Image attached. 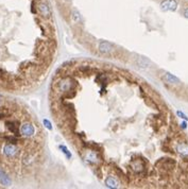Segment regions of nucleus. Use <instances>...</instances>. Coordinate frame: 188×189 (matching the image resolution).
<instances>
[{"instance_id": "nucleus-8", "label": "nucleus", "mask_w": 188, "mask_h": 189, "mask_svg": "<svg viewBox=\"0 0 188 189\" xmlns=\"http://www.w3.org/2000/svg\"><path fill=\"white\" fill-rule=\"evenodd\" d=\"M105 185L109 188H117L119 186V183L114 176H109L105 180Z\"/></svg>"}, {"instance_id": "nucleus-5", "label": "nucleus", "mask_w": 188, "mask_h": 189, "mask_svg": "<svg viewBox=\"0 0 188 189\" xmlns=\"http://www.w3.org/2000/svg\"><path fill=\"white\" fill-rule=\"evenodd\" d=\"M72 87V83L69 79H64L60 82L59 84V89L61 90L62 93H66V92H69L70 88Z\"/></svg>"}, {"instance_id": "nucleus-16", "label": "nucleus", "mask_w": 188, "mask_h": 189, "mask_svg": "<svg viewBox=\"0 0 188 189\" xmlns=\"http://www.w3.org/2000/svg\"><path fill=\"white\" fill-rule=\"evenodd\" d=\"M176 114H178V116L180 117V118L185 119V120H187V119H188L186 115H185V114H183V113H182V112H180V111H178V112H176Z\"/></svg>"}, {"instance_id": "nucleus-9", "label": "nucleus", "mask_w": 188, "mask_h": 189, "mask_svg": "<svg viewBox=\"0 0 188 189\" xmlns=\"http://www.w3.org/2000/svg\"><path fill=\"white\" fill-rule=\"evenodd\" d=\"M176 150L180 154L182 155H188V144H180L176 147Z\"/></svg>"}, {"instance_id": "nucleus-15", "label": "nucleus", "mask_w": 188, "mask_h": 189, "mask_svg": "<svg viewBox=\"0 0 188 189\" xmlns=\"http://www.w3.org/2000/svg\"><path fill=\"white\" fill-rule=\"evenodd\" d=\"M44 124H45V126H46L47 129H49V130H52V126H51V123H50V122H49L47 119H45V120H44Z\"/></svg>"}, {"instance_id": "nucleus-2", "label": "nucleus", "mask_w": 188, "mask_h": 189, "mask_svg": "<svg viewBox=\"0 0 188 189\" xmlns=\"http://www.w3.org/2000/svg\"><path fill=\"white\" fill-rule=\"evenodd\" d=\"M20 132L22 137L24 138H31L35 135L36 133V130H35V126L33 125L30 122H24V123L21 124L20 126Z\"/></svg>"}, {"instance_id": "nucleus-14", "label": "nucleus", "mask_w": 188, "mask_h": 189, "mask_svg": "<svg viewBox=\"0 0 188 189\" xmlns=\"http://www.w3.org/2000/svg\"><path fill=\"white\" fill-rule=\"evenodd\" d=\"M60 149H61V150H63V153H64V154H66L68 158H70V157H71V154L68 152V150H67V149L65 148L64 146H60Z\"/></svg>"}, {"instance_id": "nucleus-4", "label": "nucleus", "mask_w": 188, "mask_h": 189, "mask_svg": "<svg viewBox=\"0 0 188 189\" xmlns=\"http://www.w3.org/2000/svg\"><path fill=\"white\" fill-rule=\"evenodd\" d=\"M37 9H39L41 15L42 17H45V18H49V17L51 16L50 8H49L48 4L45 3V2H41V3L39 4V6H37Z\"/></svg>"}, {"instance_id": "nucleus-18", "label": "nucleus", "mask_w": 188, "mask_h": 189, "mask_svg": "<svg viewBox=\"0 0 188 189\" xmlns=\"http://www.w3.org/2000/svg\"><path fill=\"white\" fill-rule=\"evenodd\" d=\"M186 126H187L186 122H183V123H182V128H183V129H186Z\"/></svg>"}, {"instance_id": "nucleus-13", "label": "nucleus", "mask_w": 188, "mask_h": 189, "mask_svg": "<svg viewBox=\"0 0 188 189\" xmlns=\"http://www.w3.org/2000/svg\"><path fill=\"white\" fill-rule=\"evenodd\" d=\"M137 64L140 66V67H149L150 66L149 61H148L147 59H145V57H139V61H138Z\"/></svg>"}, {"instance_id": "nucleus-3", "label": "nucleus", "mask_w": 188, "mask_h": 189, "mask_svg": "<svg viewBox=\"0 0 188 189\" xmlns=\"http://www.w3.org/2000/svg\"><path fill=\"white\" fill-rule=\"evenodd\" d=\"M160 8L163 11H175L178 8V2L176 0H163Z\"/></svg>"}, {"instance_id": "nucleus-6", "label": "nucleus", "mask_w": 188, "mask_h": 189, "mask_svg": "<svg viewBox=\"0 0 188 189\" xmlns=\"http://www.w3.org/2000/svg\"><path fill=\"white\" fill-rule=\"evenodd\" d=\"M99 50H100V52L107 54V53H111L112 51L114 50V48H113V46L109 43H107V42H102L99 45Z\"/></svg>"}, {"instance_id": "nucleus-17", "label": "nucleus", "mask_w": 188, "mask_h": 189, "mask_svg": "<svg viewBox=\"0 0 188 189\" xmlns=\"http://www.w3.org/2000/svg\"><path fill=\"white\" fill-rule=\"evenodd\" d=\"M184 16L186 17V18H188V8L184 10Z\"/></svg>"}, {"instance_id": "nucleus-10", "label": "nucleus", "mask_w": 188, "mask_h": 189, "mask_svg": "<svg viewBox=\"0 0 188 189\" xmlns=\"http://www.w3.org/2000/svg\"><path fill=\"white\" fill-rule=\"evenodd\" d=\"M0 182H1L3 185H10L11 184V180L9 179V176H6V174L1 170V169H0Z\"/></svg>"}, {"instance_id": "nucleus-19", "label": "nucleus", "mask_w": 188, "mask_h": 189, "mask_svg": "<svg viewBox=\"0 0 188 189\" xmlns=\"http://www.w3.org/2000/svg\"><path fill=\"white\" fill-rule=\"evenodd\" d=\"M0 105H1V99H0Z\"/></svg>"}, {"instance_id": "nucleus-12", "label": "nucleus", "mask_w": 188, "mask_h": 189, "mask_svg": "<svg viewBox=\"0 0 188 189\" xmlns=\"http://www.w3.org/2000/svg\"><path fill=\"white\" fill-rule=\"evenodd\" d=\"M86 159L88 162H90V163H95V162H97L98 156L95 152H89L88 154L86 155Z\"/></svg>"}, {"instance_id": "nucleus-1", "label": "nucleus", "mask_w": 188, "mask_h": 189, "mask_svg": "<svg viewBox=\"0 0 188 189\" xmlns=\"http://www.w3.org/2000/svg\"><path fill=\"white\" fill-rule=\"evenodd\" d=\"M1 153L6 158L8 159H14L20 153L18 146L14 144H4L1 149Z\"/></svg>"}, {"instance_id": "nucleus-11", "label": "nucleus", "mask_w": 188, "mask_h": 189, "mask_svg": "<svg viewBox=\"0 0 188 189\" xmlns=\"http://www.w3.org/2000/svg\"><path fill=\"white\" fill-rule=\"evenodd\" d=\"M71 17H72V20H73V23H75V24L81 23L82 16H81V14H80V13L78 12L77 10H73L72 11V15H71Z\"/></svg>"}, {"instance_id": "nucleus-7", "label": "nucleus", "mask_w": 188, "mask_h": 189, "mask_svg": "<svg viewBox=\"0 0 188 189\" xmlns=\"http://www.w3.org/2000/svg\"><path fill=\"white\" fill-rule=\"evenodd\" d=\"M163 79H164L167 83H170V84H179L180 83V80H179L176 77H174L173 75L169 73V72L165 73L164 77H163Z\"/></svg>"}]
</instances>
